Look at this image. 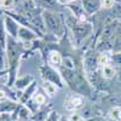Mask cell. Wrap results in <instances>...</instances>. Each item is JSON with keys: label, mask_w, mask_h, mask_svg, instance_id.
Segmentation results:
<instances>
[{"label": "cell", "mask_w": 121, "mask_h": 121, "mask_svg": "<svg viewBox=\"0 0 121 121\" xmlns=\"http://www.w3.org/2000/svg\"><path fill=\"white\" fill-rule=\"evenodd\" d=\"M21 47L17 44L15 38L12 36H7V46H6V58H7V63L10 65V73H11V80L10 84L13 82V75L16 74V70L18 67V60L19 56H21Z\"/></svg>", "instance_id": "6da1fadb"}, {"label": "cell", "mask_w": 121, "mask_h": 121, "mask_svg": "<svg viewBox=\"0 0 121 121\" xmlns=\"http://www.w3.org/2000/svg\"><path fill=\"white\" fill-rule=\"evenodd\" d=\"M41 15L45 23V28L48 32L56 36H62L64 28H63V22L60 15L55 11H50V10H44Z\"/></svg>", "instance_id": "7a4b0ae2"}, {"label": "cell", "mask_w": 121, "mask_h": 121, "mask_svg": "<svg viewBox=\"0 0 121 121\" xmlns=\"http://www.w3.org/2000/svg\"><path fill=\"white\" fill-rule=\"evenodd\" d=\"M70 29L73 32V36L75 38L76 43H81L92 33V24H90L87 22H80L78 19H75L73 24H69Z\"/></svg>", "instance_id": "3957f363"}, {"label": "cell", "mask_w": 121, "mask_h": 121, "mask_svg": "<svg viewBox=\"0 0 121 121\" xmlns=\"http://www.w3.org/2000/svg\"><path fill=\"white\" fill-rule=\"evenodd\" d=\"M40 73H41V78L44 79V81L51 82L56 85L57 87H63V81L62 76L59 75L58 72H56V69H53L50 65H43L40 68Z\"/></svg>", "instance_id": "277c9868"}, {"label": "cell", "mask_w": 121, "mask_h": 121, "mask_svg": "<svg viewBox=\"0 0 121 121\" xmlns=\"http://www.w3.org/2000/svg\"><path fill=\"white\" fill-rule=\"evenodd\" d=\"M4 27H5V30H6V33L9 34V36H12V38L16 39L17 35H18V30H19L21 24L17 22V19L10 17V16H5V18H4Z\"/></svg>", "instance_id": "5b68a950"}, {"label": "cell", "mask_w": 121, "mask_h": 121, "mask_svg": "<svg viewBox=\"0 0 121 121\" xmlns=\"http://www.w3.org/2000/svg\"><path fill=\"white\" fill-rule=\"evenodd\" d=\"M102 9V0H82V10L86 15H95Z\"/></svg>", "instance_id": "8992f818"}, {"label": "cell", "mask_w": 121, "mask_h": 121, "mask_svg": "<svg viewBox=\"0 0 121 121\" xmlns=\"http://www.w3.org/2000/svg\"><path fill=\"white\" fill-rule=\"evenodd\" d=\"M84 64H85V69H86V73H93L97 72V68H98V60L97 57H95L93 51H88L85 56V60H84Z\"/></svg>", "instance_id": "52a82bcc"}, {"label": "cell", "mask_w": 121, "mask_h": 121, "mask_svg": "<svg viewBox=\"0 0 121 121\" xmlns=\"http://www.w3.org/2000/svg\"><path fill=\"white\" fill-rule=\"evenodd\" d=\"M35 38H36V32H33L29 27H24V26L19 27L17 39L22 40L24 43H30V41H33Z\"/></svg>", "instance_id": "ba28073f"}, {"label": "cell", "mask_w": 121, "mask_h": 121, "mask_svg": "<svg viewBox=\"0 0 121 121\" xmlns=\"http://www.w3.org/2000/svg\"><path fill=\"white\" fill-rule=\"evenodd\" d=\"M34 3L36 4V6L43 7L44 10H50V11H53L59 5L58 0H34Z\"/></svg>", "instance_id": "9c48e42d"}, {"label": "cell", "mask_w": 121, "mask_h": 121, "mask_svg": "<svg viewBox=\"0 0 121 121\" xmlns=\"http://www.w3.org/2000/svg\"><path fill=\"white\" fill-rule=\"evenodd\" d=\"M67 104H68L67 105L68 109H79V108H81L84 105V99L80 96H74L68 100Z\"/></svg>", "instance_id": "30bf717a"}, {"label": "cell", "mask_w": 121, "mask_h": 121, "mask_svg": "<svg viewBox=\"0 0 121 121\" xmlns=\"http://www.w3.org/2000/svg\"><path fill=\"white\" fill-rule=\"evenodd\" d=\"M50 63L52 65H56V67H60L62 65V62H63V57L59 52L57 51H51L50 52Z\"/></svg>", "instance_id": "8fae6325"}, {"label": "cell", "mask_w": 121, "mask_h": 121, "mask_svg": "<svg viewBox=\"0 0 121 121\" xmlns=\"http://www.w3.org/2000/svg\"><path fill=\"white\" fill-rule=\"evenodd\" d=\"M32 82H33V79L30 76H23L21 79H17L15 81V85L17 88H24V87H28Z\"/></svg>", "instance_id": "7c38bea8"}, {"label": "cell", "mask_w": 121, "mask_h": 121, "mask_svg": "<svg viewBox=\"0 0 121 121\" xmlns=\"http://www.w3.org/2000/svg\"><path fill=\"white\" fill-rule=\"evenodd\" d=\"M115 75V69L113 65H110V64H107L104 67H102V76L108 80V79H112L113 76Z\"/></svg>", "instance_id": "4fadbf2b"}, {"label": "cell", "mask_w": 121, "mask_h": 121, "mask_svg": "<svg viewBox=\"0 0 121 121\" xmlns=\"http://www.w3.org/2000/svg\"><path fill=\"white\" fill-rule=\"evenodd\" d=\"M15 109H16V104L12 102H5V100L0 102V114L13 112Z\"/></svg>", "instance_id": "5bb4252c"}, {"label": "cell", "mask_w": 121, "mask_h": 121, "mask_svg": "<svg viewBox=\"0 0 121 121\" xmlns=\"http://www.w3.org/2000/svg\"><path fill=\"white\" fill-rule=\"evenodd\" d=\"M6 47L5 43L0 41V70L5 68V62H6Z\"/></svg>", "instance_id": "9a60e30c"}, {"label": "cell", "mask_w": 121, "mask_h": 121, "mask_svg": "<svg viewBox=\"0 0 121 121\" xmlns=\"http://www.w3.org/2000/svg\"><path fill=\"white\" fill-rule=\"evenodd\" d=\"M97 60H98V65L99 67H104L107 64H109V60H110V57L107 52H100L98 56H97Z\"/></svg>", "instance_id": "2e32d148"}, {"label": "cell", "mask_w": 121, "mask_h": 121, "mask_svg": "<svg viewBox=\"0 0 121 121\" xmlns=\"http://www.w3.org/2000/svg\"><path fill=\"white\" fill-rule=\"evenodd\" d=\"M110 117L114 121H121V107L115 105L110 110Z\"/></svg>", "instance_id": "e0dca14e"}, {"label": "cell", "mask_w": 121, "mask_h": 121, "mask_svg": "<svg viewBox=\"0 0 121 121\" xmlns=\"http://www.w3.org/2000/svg\"><path fill=\"white\" fill-rule=\"evenodd\" d=\"M34 87H35V82L33 81L28 86V90H26V92L22 96V102L23 103H26V100H28L30 97H32V95H34Z\"/></svg>", "instance_id": "ac0fdd59"}, {"label": "cell", "mask_w": 121, "mask_h": 121, "mask_svg": "<svg viewBox=\"0 0 121 121\" xmlns=\"http://www.w3.org/2000/svg\"><path fill=\"white\" fill-rule=\"evenodd\" d=\"M44 88H45V91H46V95H48V96H53V95H56V92H57V86L56 85H53V84H51V82H44Z\"/></svg>", "instance_id": "d6986e66"}, {"label": "cell", "mask_w": 121, "mask_h": 121, "mask_svg": "<svg viewBox=\"0 0 121 121\" xmlns=\"http://www.w3.org/2000/svg\"><path fill=\"white\" fill-rule=\"evenodd\" d=\"M62 67L65 69H70V70H75V63L73 58L70 57H64L63 58V62H62Z\"/></svg>", "instance_id": "ffe728a7"}, {"label": "cell", "mask_w": 121, "mask_h": 121, "mask_svg": "<svg viewBox=\"0 0 121 121\" xmlns=\"http://www.w3.org/2000/svg\"><path fill=\"white\" fill-rule=\"evenodd\" d=\"M113 52L114 53L121 52V34L116 35L113 40Z\"/></svg>", "instance_id": "44dd1931"}, {"label": "cell", "mask_w": 121, "mask_h": 121, "mask_svg": "<svg viewBox=\"0 0 121 121\" xmlns=\"http://www.w3.org/2000/svg\"><path fill=\"white\" fill-rule=\"evenodd\" d=\"M47 116H48V115H47V110H41V112L34 114L33 120H34V121H45Z\"/></svg>", "instance_id": "7402d4cb"}, {"label": "cell", "mask_w": 121, "mask_h": 121, "mask_svg": "<svg viewBox=\"0 0 121 121\" xmlns=\"http://www.w3.org/2000/svg\"><path fill=\"white\" fill-rule=\"evenodd\" d=\"M45 102H46L45 95H43V93H36V95H34V103H35L36 105H43V104H45Z\"/></svg>", "instance_id": "603a6c76"}, {"label": "cell", "mask_w": 121, "mask_h": 121, "mask_svg": "<svg viewBox=\"0 0 121 121\" xmlns=\"http://www.w3.org/2000/svg\"><path fill=\"white\" fill-rule=\"evenodd\" d=\"M15 1L16 0H1V3H0V6L9 10V9H12L13 5H15Z\"/></svg>", "instance_id": "cb8c5ba5"}, {"label": "cell", "mask_w": 121, "mask_h": 121, "mask_svg": "<svg viewBox=\"0 0 121 121\" xmlns=\"http://www.w3.org/2000/svg\"><path fill=\"white\" fill-rule=\"evenodd\" d=\"M115 0H102V9L105 10H112L114 7Z\"/></svg>", "instance_id": "d4e9b609"}, {"label": "cell", "mask_w": 121, "mask_h": 121, "mask_svg": "<svg viewBox=\"0 0 121 121\" xmlns=\"http://www.w3.org/2000/svg\"><path fill=\"white\" fill-rule=\"evenodd\" d=\"M59 115H58V113H56V112H51L48 114V116L46 117V120L45 121H59Z\"/></svg>", "instance_id": "484cf974"}, {"label": "cell", "mask_w": 121, "mask_h": 121, "mask_svg": "<svg viewBox=\"0 0 121 121\" xmlns=\"http://www.w3.org/2000/svg\"><path fill=\"white\" fill-rule=\"evenodd\" d=\"M112 59H113V62H114L116 65H120V67H121V52L114 53L113 57H112Z\"/></svg>", "instance_id": "4316f807"}, {"label": "cell", "mask_w": 121, "mask_h": 121, "mask_svg": "<svg viewBox=\"0 0 121 121\" xmlns=\"http://www.w3.org/2000/svg\"><path fill=\"white\" fill-rule=\"evenodd\" d=\"M0 121H13V119L10 113H3L0 114Z\"/></svg>", "instance_id": "83f0119b"}, {"label": "cell", "mask_w": 121, "mask_h": 121, "mask_svg": "<svg viewBox=\"0 0 121 121\" xmlns=\"http://www.w3.org/2000/svg\"><path fill=\"white\" fill-rule=\"evenodd\" d=\"M81 120H82V116L78 113H73L69 117V121H81Z\"/></svg>", "instance_id": "f1b7e54d"}, {"label": "cell", "mask_w": 121, "mask_h": 121, "mask_svg": "<svg viewBox=\"0 0 121 121\" xmlns=\"http://www.w3.org/2000/svg\"><path fill=\"white\" fill-rule=\"evenodd\" d=\"M5 99H6V93L3 90H0V102H3V100H5Z\"/></svg>", "instance_id": "f546056e"}, {"label": "cell", "mask_w": 121, "mask_h": 121, "mask_svg": "<svg viewBox=\"0 0 121 121\" xmlns=\"http://www.w3.org/2000/svg\"><path fill=\"white\" fill-rule=\"evenodd\" d=\"M86 121H105V120L102 119V117H99V116H96V117H92V119H88Z\"/></svg>", "instance_id": "4dcf8cb0"}, {"label": "cell", "mask_w": 121, "mask_h": 121, "mask_svg": "<svg viewBox=\"0 0 121 121\" xmlns=\"http://www.w3.org/2000/svg\"><path fill=\"white\" fill-rule=\"evenodd\" d=\"M59 121H69V117H65V116H60Z\"/></svg>", "instance_id": "1f68e13d"}, {"label": "cell", "mask_w": 121, "mask_h": 121, "mask_svg": "<svg viewBox=\"0 0 121 121\" xmlns=\"http://www.w3.org/2000/svg\"><path fill=\"white\" fill-rule=\"evenodd\" d=\"M75 1H76V0H67V4H73Z\"/></svg>", "instance_id": "d6a6232c"}, {"label": "cell", "mask_w": 121, "mask_h": 121, "mask_svg": "<svg viewBox=\"0 0 121 121\" xmlns=\"http://www.w3.org/2000/svg\"><path fill=\"white\" fill-rule=\"evenodd\" d=\"M0 3H1V0H0Z\"/></svg>", "instance_id": "836d02e7"}]
</instances>
